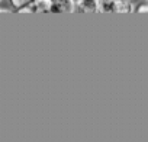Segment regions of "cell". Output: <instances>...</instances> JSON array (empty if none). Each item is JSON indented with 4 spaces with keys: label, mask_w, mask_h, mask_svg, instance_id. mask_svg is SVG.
Listing matches in <instances>:
<instances>
[{
    "label": "cell",
    "mask_w": 148,
    "mask_h": 142,
    "mask_svg": "<svg viewBox=\"0 0 148 142\" xmlns=\"http://www.w3.org/2000/svg\"><path fill=\"white\" fill-rule=\"evenodd\" d=\"M129 2H132V0H129Z\"/></svg>",
    "instance_id": "10"
},
{
    "label": "cell",
    "mask_w": 148,
    "mask_h": 142,
    "mask_svg": "<svg viewBox=\"0 0 148 142\" xmlns=\"http://www.w3.org/2000/svg\"><path fill=\"white\" fill-rule=\"evenodd\" d=\"M76 6L86 13H93L97 12V0H79Z\"/></svg>",
    "instance_id": "2"
},
{
    "label": "cell",
    "mask_w": 148,
    "mask_h": 142,
    "mask_svg": "<svg viewBox=\"0 0 148 142\" xmlns=\"http://www.w3.org/2000/svg\"><path fill=\"white\" fill-rule=\"evenodd\" d=\"M0 2H2V0H0Z\"/></svg>",
    "instance_id": "11"
},
{
    "label": "cell",
    "mask_w": 148,
    "mask_h": 142,
    "mask_svg": "<svg viewBox=\"0 0 148 142\" xmlns=\"http://www.w3.org/2000/svg\"><path fill=\"white\" fill-rule=\"evenodd\" d=\"M147 10H148L147 3H141V5H138V6H134V8H132V12H136V13H144V12H147Z\"/></svg>",
    "instance_id": "5"
},
{
    "label": "cell",
    "mask_w": 148,
    "mask_h": 142,
    "mask_svg": "<svg viewBox=\"0 0 148 142\" xmlns=\"http://www.w3.org/2000/svg\"><path fill=\"white\" fill-rule=\"evenodd\" d=\"M76 3L73 0H52L49 12L51 13H73Z\"/></svg>",
    "instance_id": "1"
},
{
    "label": "cell",
    "mask_w": 148,
    "mask_h": 142,
    "mask_svg": "<svg viewBox=\"0 0 148 142\" xmlns=\"http://www.w3.org/2000/svg\"><path fill=\"white\" fill-rule=\"evenodd\" d=\"M0 12H3V9H0Z\"/></svg>",
    "instance_id": "9"
},
{
    "label": "cell",
    "mask_w": 148,
    "mask_h": 142,
    "mask_svg": "<svg viewBox=\"0 0 148 142\" xmlns=\"http://www.w3.org/2000/svg\"><path fill=\"white\" fill-rule=\"evenodd\" d=\"M73 2H74V3H77V2H79V0H73Z\"/></svg>",
    "instance_id": "8"
},
{
    "label": "cell",
    "mask_w": 148,
    "mask_h": 142,
    "mask_svg": "<svg viewBox=\"0 0 148 142\" xmlns=\"http://www.w3.org/2000/svg\"><path fill=\"white\" fill-rule=\"evenodd\" d=\"M26 2H29V0H10V3H12V6H13L15 9H19V8L23 6Z\"/></svg>",
    "instance_id": "6"
},
{
    "label": "cell",
    "mask_w": 148,
    "mask_h": 142,
    "mask_svg": "<svg viewBox=\"0 0 148 142\" xmlns=\"http://www.w3.org/2000/svg\"><path fill=\"white\" fill-rule=\"evenodd\" d=\"M103 2H109V0H97V3H103Z\"/></svg>",
    "instance_id": "7"
},
{
    "label": "cell",
    "mask_w": 148,
    "mask_h": 142,
    "mask_svg": "<svg viewBox=\"0 0 148 142\" xmlns=\"http://www.w3.org/2000/svg\"><path fill=\"white\" fill-rule=\"evenodd\" d=\"M132 2L129 0H115V12L118 13H128V12H132Z\"/></svg>",
    "instance_id": "3"
},
{
    "label": "cell",
    "mask_w": 148,
    "mask_h": 142,
    "mask_svg": "<svg viewBox=\"0 0 148 142\" xmlns=\"http://www.w3.org/2000/svg\"><path fill=\"white\" fill-rule=\"evenodd\" d=\"M31 2L35 6L36 13H38V12H49L52 0H31Z\"/></svg>",
    "instance_id": "4"
}]
</instances>
